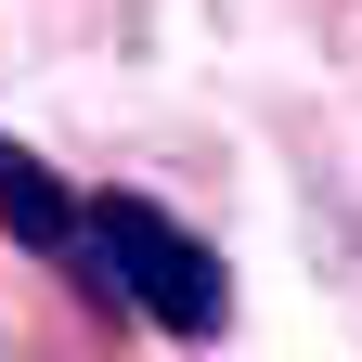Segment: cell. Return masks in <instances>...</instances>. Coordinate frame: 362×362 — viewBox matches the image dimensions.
Returning a JSON list of instances; mask_svg holds the SVG:
<instances>
[{"label": "cell", "instance_id": "obj_1", "mask_svg": "<svg viewBox=\"0 0 362 362\" xmlns=\"http://www.w3.org/2000/svg\"><path fill=\"white\" fill-rule=\"evenodd\" d=\"M78 285L104 298V310H143V324L181 337V349H207L220 324H233V272H220V246L181 233L156 194H90V259H78Z\"/></svg>", "mask_w": 362, "mask_h": 362}, {"label": "cell", "instance_id": "obj_2", "mask_svg": "<svg viewBox=\"0 0 362 362\" xmlns=\"http://www.w3.org/2000/svg\"><path fill=\"white\" fill-rule=\"evenodd\" d=\"M0 233H13L26 259H52V272H78V259H90V207H78V194H65V181L39 168L26 143H0Z\"/></svg>", "mask_w": 362, "mask_h": 362}]
</instances>
